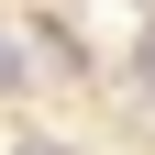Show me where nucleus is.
Segmentation results:
<instances>
[{"label":"nucleus","instance_id":"nucleus-2","mask_svg":"<svg viewBox=\"0 0 155 155\" xmlns=\"http://www.w3.org/2000/svg\"><path fill=\"white\" fill-rule=\"evenodd\" d=\"M22 155H67V144H22Z\"/></svg>","mask_w":155,"mask_h":155},{"label":"nucleus","instance_id":"nucleus-1","mask_svg":"<svg viewBox=\"0 0 155 155\" xmlns=\"http://www.w3.org/2000/svg\"><path fill=\"white\" fill-rule=\"evenodd\" d=\"M133 89H144V100H155V33H144V45H133Z\"/></svg>","mask_w":155,"mask_h":155}]
</instances>
